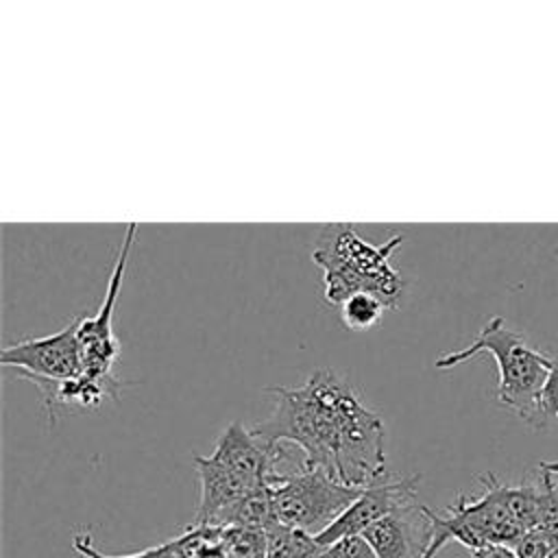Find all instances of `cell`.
Segmentation results:
<instances>
[{"label": "cell", "mask_w": 558, "mask_h": 558, "mask_svg": "<svg viewBox=\"0 0 558 558\" xmlns=\"http://www.w3.org/2000/svg\"><path fill=\"white\" fill-rule=\"evenodd\" d=\"M135 235H137V225L129 222L113 272L107 283L105 301L94 316L81 314V323H78V342H81V353H83V375L78 379L102 390L107 397H116L118 386H120V381L113 375V364L120 355V342L113 333L111 320H113L116 299H118L124 272H126L129 253H131Z\"/></svg>", "instance_id": "cell-5"}, {"label": "cell", "mask_w": 558, "mask_h": 558, "mask_svg": "<svg viewBox=\"0 0 558 558\" xmlns=\"http://www.w3.org/2000/svg\"><path fill=\"white\" fill-rule=\"evenodd\" d=\"M421 477H399V480H381L362 490V495L316 538L318 545H329L344 536H357L368 530L373 523L384 519L388 512L397 510L399 506L416 499V486Z\"/></svg>", "instance_id": "cell-7"}, {"label": "cell", "mask_w": 558, "mask_h": 558, "mask_svg": "<svg viewBox=\"0 0 558 558\" xmlns=\"http://www.w3.org/2000/svg\"><path fill=\"white\" fill-rule=\"evenodd\" d=\"M541 469V466H538ZM538 514H536V532L551 541L558 547V488L554 484V475L541 469L538 477Z\"/></svg>", "instance_id": "cell-12"}, {"label": "cell", "mask_w": 558, "mask_h": 558, "mask_svg": "<svg viewBox=\"0 0 558 558\" xmlns=\"http://www.w3.org/2000/svg\"><path fill=\"white\" fill-rule=\"evenodd\" d=\"M272 412L251 427L268 442L294 445L310 469L351 488H368L386 477L384 423L331 368L314 371L294 388H266Z\"/></svg>", "instance_id": "cell-1"}, {"label": "cell", "mask_w": 558, "mask_h": 558, "mask_svg": "<svg viewBox=\"0 0 558 558\" xmlns=\"http://www.w3.org/2000/svg\"><path fill=\"white\" fill-rule=\"evenodd\" d=\"M469 554H471V558H517L514 549L510 545H501V543H488L477 549H471Z\"/></svg>", "instance_id": "cell-17"}, {"label": "cell", "mask_w": 558, "mask_h": 558, "mask_svg": "<svg viewBox=\"0 0 558 558\" xmlns=\"http://www.w3.org/2000/svg\"><path fill=\"white\" fill-rule=\"evenodd\" d=\"M554 547H556V545H551V541L545 538V536H543L541 532H536V530L523 534V536L512 545L517 558H549V554H551Z\"/></svg>", "instance_id": "cell-15"}, {"label": "cell", "mask_w": 558, "mask_h": 558, "mask_svg": "<svg viewBox=\"0 0 558 558\" xmlns=\"http://www.w3.org/2000/svg\"><path fill=\"white\" fill-rule=\"evenodd\" d=\"M541 469L549 471L551 475H558V460L556 462H541Z\"/></svg>", "instance_id": "cell-18"}, {"label": "cell", "mask_w": 558, "mask_h": 558, "mask_svg": "<svg viewBox=\"0 0 558 558\" xmlns=\"http://www.w3.org/2000/svg\"><path fill=\"white\" fill-rule=\"evenodd\" d=\"M480 353H488L497 364L495 399L532 427H543L541 390L547 379L551 357L527 344L525 336L510 329L501 316H493L464 349L440 355L436 368H453Z\"/></svg>", "instance_id": "cell-3"}, {"label": "cell", "mask_w": 558, "mask_h": 558, "mask_svg": "<svg viewBox=\"0 0 558 558\" xmlns=\"http://www.w3.org/2000/svg\"><path fill=\"white\" fill-rule=\"evenodd\" d=\"M323 545L303 530L275 523L266 530V558H316Z\"/></svg>", "instance_id": "cell-9"}, {"label": "cell", "mask_w": 558, "mask_h": 558, "mask_svg": "<svg viewBox=\"0 0 558 558\" xmlns=\"http://www.w3.org/2000/svg\"><path fill=\"white\" fill-rule=\"evenodd\" d=\"M279 523L312 536L325 532L364 488H351L307 464L279 475L270 486Z\"/></svg>", "instance_id": "cell-4"}, {"label": "cell", "mask_w": 558, "mask_h": 558, "mask_svg": "<svg viewBox=\"0 0 558 558\" xmlns=\"http://www.w3.org/2000/svg\"><path fill=\"white\" fill-rule=\"evenodd\" d=\"M81 314L61 331L39 338H24L0 351L2 366L15 368L20 377L41 384H63L83 375V353L78 342Z\"/></svg>", "instance_id": "cell-6"}, {"label": "cell", "mask_w": 558, "mask_h": 558, "mask_svg": "<svg viewBox=\"0 0 558 558\" xmlns=\"http://www.w3.org/2000/svg\"><path fill=\"white\" fill-rule=\"evenodd\" d=\"M549 558H558V547H554V549H551V554H549Z\"/></svg>", "instance_id": "cell-19"}, {"label": "cell", "mask_w": 558, "mask_h": 558, "mask_svg": "<svg viewBox=\"0 0 558 558\" xmlns=\"http://www.w3.org/2000/svg\"><path fill=\"white\" fill-rule=\"evenodd\" d=\"M72 547H74V551L81 554L83 558H163V556H166V543H163V545H157V547H148V549L135 551V554H126V556H105V554H100V551L92 545V536H89L87 532L76 534L74 541H72Z\"/></svg>", "instance_id": "cell-14"}, {"label": "cell", "mask_w": 558, "mask_h": 558, "mask_svg": "<svg viewBox=\"0 0 558 558\" xmlns=\"http://www.w3.org/2000/svg\"><path fill=\"white\" fill-rule=\"evenodd\" d=\"M405 240L395 235L381 246H373L357 235L353 225H323L316 235L312 259L323 268L325 301L342 305L349 296L375 294L388 310H397L405 290V279L390 266V255Z\"/></svg>", "instance_id": "cell-2"}, {"label": "cell", "mask_w": 558, "mask_h": 558, "mask_svg": "<svg viewBox=\"0 0 558 558\" xmlns=\"http://www.w3.org/2000/svg\"><path fill=\"white\" fill-rule=\"evenodd\" d=\"M541 414L547 418H558V357H551L547 379L541 390Z\"/></svg>", "instance_id": "cell-16"}, {"label": "cell", "mask_w": 558, "mask_h": 558, "mask_svg": "<svg viewBox=\"0 0 558 558\" xmlns=\"http://www.w3.org/2000/svg\"><path fill=\"white\" fill-rule=\"evenodd\" d=\"M377 558H423L432 543V519L427 506L416 499L388 512L362 532Z\"/></svg>", "instance_id": "cell-8"}, {"label": "cell", "mask_w": 558, "mask_h": 558, "mask_svg": "<svg viewBox=\"0 0 558 558\" xmlns=\"http://www.w3.org/2000/svg\"><path fill=\"white\" fill-rule=\"evenodd\" d=\"M316 558H377V554L373 551L368 541L362 534H357V536H344L340 541L323 545Z\"/></svg>", "instance_id": "cell-13"}, {"label": "cell", "mask_w": 558, "mask_h": 558, "mask_svg": "<svg viewBox=\"0 0 558 558\" xmlns=\"http://www.w3.org/2000/svg\"><path fill=\"white\" fill-rule=\"evenodd\" d=\"M388 307L375 296V294H368V292H360V294H353L349 296L342 305H340V318L342 323L353 329V331H366L371 329L373 325H377L384 316Z\"/></svg>", "instance_id": "cell-11"}, {"label": "cell", "mask_w": 558, "mask_h": 558, "mask_svg": "<svg viewBox=\"0 0 558 558\" xmlns=\"http://www.w3.org/2000/svg\"><path fill=\"white\" fill-rule=\"evenodd\" d=\"M218 543L229 558H266V532L251 527H218Z\"/></svg>", "instance_id": "cell-10"}]
</instances>
